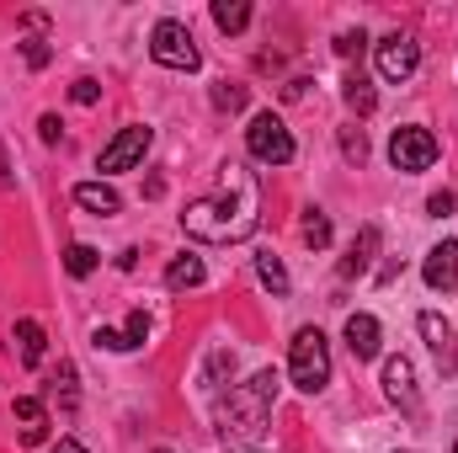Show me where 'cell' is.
<instances>
[{
  "label": "cell",
  "mask_w": 458,
  "mask_h": 453,
  "mask_svg": "<svg viewBox=\"0 0 458 453\" xmlns=\"http://www.w3.org/2000/svg\"><path fill=\"white\" fill-rule=\"evenodd\" d=\"M261 225V182L256 171H245L240 160H229L219 171V192L214 198H198L187 203L182 229L192 240H208V245H234V240H250Z\"/></svg>",
  "instance_id": "6da1fadb"
},
{
  "label": "cell",
  "mask_w": 458,
  "mask_h": 453,
  "mask_svg": "<svg viewBox=\"0 0 458 453\" xmlns=\"http://www.w3.org/2000/svg\"><path fill=\"white\" fill-rule=\"evenodd\" d=\"M277 389H283L277 368H261V373H250L245 384H229V395H219V406H214L219 443H229V449H250V443L267 432V422H272Z\"/></svg>",
  "instance_id": "7a4b0ae2"
},
{
  "label": "cell",
  "mask_w": 458,
  "mask_h": 453,
  "mask_svg": "<svg viewBox=\"0 0 458 453\" xmlns=\"http://www.w3.org/2000/svg\"><path fill=\"white\" fill-rule=\"evenodd\" d=\"M288 373L304 395H320L331 384V341L320 326H299L288 341Z\"/></svg>",
  "instance_id": "3957f363"
},
{
  "label": "cell",
  "mask_w": 458,
  "mask_h": 453,
  "mask_svg": "<svg viewBox=\"0 0 458 453\" xmlns=\"http://www.w3.org/2000/svg\"><path fill=\"white\" fill-rule=\"evenodd\" d=\"M149 59H155V64H165V70H182V75H192V70L203 64V54H198V43H192L187 21H176V16L155 21V32H149Z\"/></svg>",
  "instance_id": "277c9868"
},
{
  "label": "cell",
  "mask_w": 458,
  "mask_h": 453,
  "mask_svg": "<svg viewBox=\"0 0 458 453\" xmlns=\"http://www.w3.org/2000/svg\"><path fill=\"white\" fill-rule=\"evenodd\" d=\"M389 166H394V171H405V176L432 171V166H437V133H432V128H421V123L394 128V133H389Z\"/></svg>",
  "instance_id": "5b68a950"
},
{
  "label": "cell",
  "mask_w": 458,
  "mask_h": 453,
  "mask_svg": "<svg viewBox=\"0 0 458 453\" xmlns=\"http://www.w3.org/2000/svg\"><path fill=\"white\" fill-rule=\"evenodd\" d=\"M245 150L261 166H288L293 160V133H288V123L277 113H256L250 128H245Z\"/></svg>",
  "instance_id": "8992f818"
},
{
  "label": "cell",
  "mask_w": 458,
  "mask_h": 453,
  "mask_svg": "<svg viewBox=\"0 0 458 453\" xmlns=\"http://www.w3.org/2000/svg\"><path fill=\"white\" fill-rule=\"evenodd\" d=\"M416 70H421V43H416L411 32H389V38H378V75H384L389 86L411 81Z\"/></svg>",
  "instance_id": "52a82bcc"
},
{
  "label": "cell",
  "mask_w": 458,
  "mask_h": 453,
  "mask_svg": "<svg viewBox=\"0 0 458 453\" xmlns=\"http://www.w3.org/2000/svg\"><path fill=\"white\" fill-rule=\"evenodd\" d=\"M149 144H155V133L144 128V123H133V128H117V139L97 155V171L102 176H113V171H133L144 155H149Z\"/></svg>",
  "instance_id": "ba28073f"
},
{
  "label": "cell",
  "mask_w": 458,
  "mask_h": 453,
  "mask_svg": "<svg viewBox=\"0 0 458 453\" xmlns=\"http://www.w3.org/2000/svg\"><path fill=\"white\" fill-rule=\"evenodd\" d=\"M384 395L405 411V416H421V389H416V368H411V357H384Z\"/></svg>",
  "instance_id": "9c48e42d"
},
{
  "label": "cell",
  "mask_w": 458,
  "mask_h": 453,
  "mask_svg": "<svg viewBox=\"0 0 458 453\" xmlns=\"http://www.w3.org/2000/svg\"><path fill=\"white\" fill-rule=\"evenodd\" d=\"M421 278H427V288H432V294H454V288H458V240H437V245L427 251Z\"/></svg>",
  "instance_id": "30bf717a"
},
{
  "label": "cell",
  "mask_w": 458,
  "mask_h": 453,
  "mask_svg": "<svg viewBox=\"0 0 458 453\" xmlns=\"http://www.w3.org/2000/svg\"><path fill=\"white\" fill-rule=\"evenodd\" d=\"M416 326H421V337H427V346L437 352V363L448 368V373H458V352H454V326L437 315V310H421L416 315Z\"/></svg>",
  "instance_id": "8fae6325"
},
{
  "label": "cell",
  "mask_w": 458,
  "mask_h": 453,
  "mask_svg": "<svg viewBox=\"0 0 458 453\" xmlns=\"http://www.w3.org/2000/svg\"><path fill=\"white\" fill-rule=\"evenodd\" d=\"M346 352L357 357V363H373L378 357V341H384V331H378V321L373 315H346Z\"/></svg>",
  "instance_id": "7c38bea8"
},
{
  "label": "cell",
  "mask_w": 458,
  "mask_h": 453,
  "mask_svg": "<svg viewBox=\"0 0 458 453\" xmlns=\"http://www.w3.org/2000/svg\"><path fill=\"white\" fill-rule=\"evenodd\" d=\"M11 416L21 422V449H38V443H48V416H43V400H38V395H16Z\"/></svg>",
  "instance_id": "4fadbf2b"
},
{
  "label": "cell",
  "mask_w": 458,
  "mask_h": 453,
  "mask_svg": "<svg viewBox=\"0 0 458 453\" xmlns=\"http://www.w3.org/2000/svg\"><path fill=\"white\" fill-rule=\"evenodd\" d=\"M378 225H362L357 229V240H352V251L342 256V278H362L368 267H373V256H378Z\"/></svg>",
  "instance_id": "5bb4252c"
},
{
  "label": "cell",
  "mask_w": 458,
  "mask_h": 453,
  "mask_svg": "<svg viewBox=\"0 0 458 453\" xmlns=\"http://www.w3.org/2000/svg\"><path fill=\"white\" fill-rule=\"evenodd\" d=\"M203 278H208V267H203V256H192V251L171 256V267H165V288H171V294H187V288H198Z\"/></svg>",
  "instance_id": "9a60e30c"
},
{
  "label": "cell",
  "mask_w": 458,
  "mask_h": 453,
  "mask_svg": "<svg viewBox=\"0 0 458 453\" xmlns=\"http://www.w3.org/2000/svg\"><path fill=\"white\" fill-rule=\"evenodd\" d=\"M75 203H81L86 214H97V219H113L117 209H123V198H117L107 182H81V187H75Z\"/></svg>",
  "instance_id": "2e32d148"
},
{
  "label": "cell",
  "mask_w": 458,
  "mask_h": 453,
  "mask_svg": "<svg viewBox=\"0 0 458 453\" xmlns=\"http://www.w3.org/2000/svg\"><path fill=\"white\" fill-rule=\"evenodd\" d=\"M11 341H16V357H21L27 368H38V363H43V352H48V331H43L38 321H16Z\"/></svg>",
  "instance_id": "e0dca14e"
},
{
  "label": "cell",
  "mask_w": 458,
  "mask_h": 453,
  "mask_svg": "<svg viewBox=\"0 0 458 453\" xmlns=\"http://www.w3.org/2000/svg\"><path fill=\"white\" fill-rule=\"evenodd\" d=\"M342 97H346V107H352V113H357V117H368V113H373V107H378V91H373V81H368L362 70H352V75H346Z\"/></svg>",
  "instance_id": "ac0fdd59"
},
{
  "label": "cell",
  "mask_w": 458,
  "mask_h": 453,
  "mask_svg": "<svg viewBox=\"0 0 458 453\" xmlns=\"http://www.w3.org/2000/svg\"><path fill=\"white\" fill-rule=\"evenodd\" d=\"M256 278L272 288V299H288V288H293V283H288V267H283L272 251H261V256H256Z\"/></svg>",
  "instance_id": "d6986e66"
},
{
  "label": "cell",
  "mask_w": 458,
  "mask_h": 453,
  "mask_svg": "<svg viewBox=\"0 0 458 453\" xmlns=\"http://www.w3.org/2000/svg\"><path fill=\"white\" fill-rule=\"evenodd\" d=\"M245 21H250L245 0H214V27L219 32H245Z\"/></svg>",
  "instance_id": "ffe728a7"
},
{
  "label": "cell",
  "mask_w": 458,
  "mask_h": 453,
  "mask_svg": "<svg viewBox=\"0 0 458 453\" xmlns=\"http://www.w3.org/2000/svg\"><path fill=\"white\" fill-rule=\"evenodd\" d=\"M225 379H234V352L229 346H214L208 363H203V389H219Z\"/></svg>",
  "instance_id": "44dd1931"
},
{
  "label": "cell",
  "mask_w": 458,
  "mask_h": 453,
  "mask_svg": "<svg viewBox=\"0 0 458 453\" xmlns=\"http://www.w3.org/2000/svg\"><path fill=\"white\" fill-rule=\"evenodd\" d=\"M97 261H102V256H97L86 240H75V245L64 251V272H70V278H91V272H97Z\"/></svg>",
  "instance_id": "7402d4cb"
},
{
  "label": "cell",
  "mask_w": 458,
  "mask_h": 453,
  "mask_svg": "<svg viewBox=\"0 0 458 453\" xmlns=\"http://www.w3.org/2000/svg\"><path fill=\"white\" fill-rule=\"evenodd\" d=\"M304 240H310V245H315V251H326V245H331V219H326V214H320V209H304Z\"/></svg>",
  "instance_id": "603a6c76"
},
{
  "label": "cell",
  "mask_w": 458,
  "mask_h": 453,
  "mask_svg": "<svg viewBox=\"0 0 458 453\" xmlns=\"http://www.w3.org/2000/svg\"><path fill=\"white\" fill-rule=\"evenodd\" d=\"M245 102H250L245 86H234V81H219V86H214V107H219V113H240Z\"/></svg>",
  "instance_id": "cb8c5ba5"
},
{
  "label": "cell",
  "mask_w": 458,
  "mask_h": 453,
  "mask_svg": "<svg viewBox=\"0 0 458 453\" xmlns=\"http://www.w3.org/2000/svg\"><path fill=\"white\" fill-rule=\"evenodd\" d=\"M144 337H149V315H144V310H128V321H123V341H128V352L144 346Z\"/></svg>",
  "instance_id": "d4e9b609"
},
{
  "label": "cell",
  "mask_w": 458,
  "mask_h": 453,
  "mask_svg": "<svg viewBox=\"0 0 458 453\" xmlns=\"http://www.w3.org/2000/svg\"><path fill=\"white\" fill-rule=\"evenodd\" d=\"M342 155L352 160V166L368 160V139H362V128H342Z\"/></svg>",
  "instance_id": "484cf974"
},
{
  "label": "cell",
  "mask_w": 458,
  "mask_h": 453,
  "mask_svg": "<svg viewBox=\"0 0 458 453\" xmlns=\"http://www.w3.org/2000/svg\"><path fill=\"white\" fill-rule=\"evenodd\" d=\"M21 59H27V70H43V64L54 59V48H48V38H27V43H21Z\"/></svg>",
  "instance_id": "4316f807"
},
{
  "label": "cell",
  "mask_w": 458,
  "mask_h": 453,
  "mask_svg": "<svg viewBox=\"0 0 458 453\" xmlns=\"http://www.w3.org/2000/svg\"><path fill=\"white\" fill-rule=\"evenodd\" d=\"M70 102H81V107H97V102H102V86H97L91 75H81V81L70 86Z\"/></svg>",
  "instance_id": "83f0119b"
},
{
  "label": "cell",
  "mask_w": 458,
  "mask_h": 453,
  "mask_svg": "<svg viewBox=\"0 0 458 453\" xmlns=\"http://www.w3.org/2000/svg\"><path fill=\"white\" fill-rule=\"evenodd\" d=\"M54 384H59V395H64V411H75V368H70V363H59Z\"/></svg>",
  "instance_id": "f1b7e54d"
},
{
  "label": "cell",
  "mask_w": 458,
  "mask_h": 453,
  "mask_svg": "<svg viewBox=\"0 0 458 453\" xmlns=\"http://www.w3.org/2000/svg\"><path fill=\"white\" fill-rule=\"evenodd\" d=\"M91 341H97L102 352H128V341H123V331H113V326H97V331H91Z\"/></svg>",
  "instance_id": "f546056e"
},
{
  "label": "cell",
  "mask_w": 458,
  "mask_h": 453,
  "mask_svg": "<svg viewBox=\"0 0 458 453\" xmlns=\"http://www.w3.org/2000/svg\"><path fill=\"white\" fill-rule=\"evenodd\" d=\"M38 133H43V144H59V133H64L59 113H43V117H38Z\"/></svg>",
  "instance_id": "4dcf8cb0"
},
{
  "label": "cell",
  "mask_w": 458,
  "mask_h": 453,
  "mask_svg": "<svg viewBox=\"0 0 458 453\" xmlns=\"http://www.w3.org/2000/svg\"><path fill=\"white\" fill-rule=\"evenodd\" d=\"M362 43H368L362 32H342V38H336V54H342V59H357V54H362Z\"/></svg>",
  "instance_id": "1f68e13d"
},
{
  "label": "cell",
  "mask_w": 458,
  "mask_h": 453,
  "mask_svg": "<svg viewBox=\"0 0 458 453\" xmlns=\"http://www.w3.org/2000/svg\"><path fill=\"white\" fill-rule=\"evenodd\" d=\"M427 214H432V219H448V214H454V192H432V198H427Z\"/></svg>",
  "instance_id": "d6a6232c"
},
{
  "label": "cell",
  "mask_w": 458,
  "mask_h": 453,
  "mask_svg": "<svg viewBox=\"0 0 458 453\" xmlns=\"http://www.w3.org/2000/svg\"><path fill=\"white\" fill-rule=\"evenodd\" d=\"M48 453H86V449H81L75 438H59V443H54V449H48Z\"/></svg>",
  "instance_id": "836d02e7"
},
{
  "label": "cell",
  "mask_w": 458,
  "mask_h": 453,
  "mask_svg": "<svg viewBox=\"0 0 458 453\" xmlns=\"http://www.w3.org/2000/svg\"><path fill=\"white\" fill-rule=\"evenodd\" d=\"M394 453H411V449H394Z\"/></svg>",
  "instance_id": "e575fe53"
},
{
  "label": "cell",
  "mask_w": 458,
  "mask_h": 453,
  "mask_svg": "<svg viewBox=\"0 0 458 453\" xmlns=\"http://www.w3.org/2000/svg\"><path fill=\"white\" fill-rule=\"evenodd\" d=\"M155 453H171V449H155Z\"/></svg>",
  "instance_id": "d590c367"
},
{
  "label": "cell",
  "mask_w": 458,
  "mask_h": 453,
  "mask_svg": "<svg viewBox=\"0 0 458 453\" xmlns=\"http://www.w3.org/2000/svg\"><path fill=\"white\" fill-rule=\"evenodd\" d=\"M454 453H458V443H454Z\"/></svg>",
  "instance_id": "8d00e7d4"
}]
</instances>
